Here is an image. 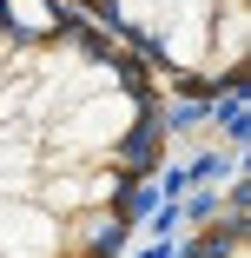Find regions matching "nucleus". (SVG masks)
<instances>
[{
  "label": "nucleus",
  "mask_w": 251,
  "mask_h": 258,
  "mask_svg": "<svg viewBox=\"0 0 251 258\" xmlns=\"http://www.w3.org/2000/svg\"><path fill=\"white\" fill-rule=\"evenodd\" d=\"M185 258H251V232H244V185H231L225 212H212L205 225H198V238H192Z\"/></svg>",
  "instance_id": "3"
},
{
  "label": "nucleus",
  "mask_w": 251,
  "mask_h": 258,
  "mask_svg": "<svg viewBox=\"0 0 251 258\" xmlns=\"http://www.w3.org/2000/svg\"><path fill=\"white\" fill-rule=\"evenodd\" d=\"M152 166V73L60 0H0V258H113Z\"/></svg>",
  "instance_id": "1"
},
{
  "label": "nucleus",
  "mask_w": 251,
  "mask_h": 258,
  "mask_svg": "<svg viewBox=\"0 0 251 258\" xmlns=\"http://www.w3.org/2000/svg\"><path fill=\"white\" fill-rule=\"evenodd\" d=\"M60 7L179 93H225L244 80L251 0H60Z\"/></svg>",
  "instance_id": "2"
}]
</instances>
